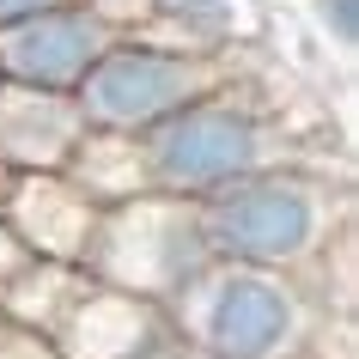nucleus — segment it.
Masks as SVG:
<instances>
[{
	"instance_id": "1",
	"label": "nucleus",
	"mask_w": 359,
	"mask_h": 359,
	"mask_svg": "<svg viewBox=\"0 0 359 359\" xmlns=\"http://www.w3.org/2000/svg\"><path fill=\"white\" fill-rule=\"evenodd\" d=\"M256 165V128L238 110H170L152 134V177L170 189H226Z\"/></svg>"
},
{
	"instance_id": "2",
	"label": "nucleus",
	"mask_w": 359,
	"mask_h": 359,
	"mask_svg": "<svg viewBox=\"0 0 359 359\" xmlns=\"http://www.w3.org/2000/svg\"><path fill=\"white\" fill-rule=\"evenodd\" d=\"M311 231H317V208L292 183H244L213 213V238L244 262H286L311 244Z\"/></svg>"
},
{
	"instance_id": "3",
	"label": "nucleus",
	"mask_w": 359,
	"mask_h": 359,
	"mask_svg": "<svg viewBox=\"0 0 359 359\" xmlns=\"http://www.w3.org/2000/svg\"><path fill=\"white\" fill-rule=\"evenodd\" d=\"M183 97H189V67L170 61V55H147V49L97 61L92 79H86L92 116L122 122V128H134V122H165L170 110H183Z\"/></svg>"
},
{
	"instance_id": "4",
	"label": "nucleus",
	"mask_w": 359,
	"mask_h": 359,
	"mask_svg": "<svg viewBox=\"0 0 359 359\" xmlns=\"http://www.w3.org/2000/svg\"><path fill=\"white\" fill-rule=\"evenodd\" d=\"M97 55V37L92 25L79 19V13H43V19H25L6 31L0 43V61H6V74L31 86V92H67L86 79Z\"/></svg>"
},
{
	"instance_id": "5",
	"label": "nucleus",
	"mask_w": 359,
	"mask_h": 359,
	"mask_svg": "<svg viewBox=\"0 0 359 359\" xmlns=\"http://www.w3.org/2000/svg\"><path fill=\"white\" fill-rule=\"evenodd\" d=\"M292 329V304L274 280L256 274H231L208 304V341L219 359H262L280 347V335Z\"/></svg>"
},
{
	"instance_id": "6",
	"label": "nucleus",
	"mask_w": 359,
	"mask_h": 359,
	"mask_svg": "<svg viewBox=\"0 0 359 359\" xmlns=\"http://www.w3.org/2000/svg\"><path fill=\"white\" fill-rule=\"evenodd\" d=\"M31 92V86H25ZM67 134H74V116L55 104V92H37V104L25 97V104H0V147L25 158V165H49L61 158L67 147Z\"/></svg>"
},
{
	"instance_id": "7",
	"label": "nucleus",
	"mask_w": 359,
	"mask_h": 359,
	"mask_svg": "<svg viewBox=\"0 0 359 359\" xmlns=\"http://www.w3.org/2000/svg\"><path fill=\"white\" fill-rule=\"evenodd\" d=\"M37 195H25L19 201V219L25 231H31V244L43 250H74L79 238H86V226H92V213H79L74 195H61L55 183H31Z\"/></svg>"
},
{
	"instance_id": "8",
	"label": "nucleus",
	"mask_w": 359,
	"mask_h": 359,
	"mask_svg": "<svg viewBox=\"0 0 359 359\" xmlns=\"http://www.w3.org/2000/svg\"><path fill=\"white\" fill-rule=\"evenodd\" d=\"M43 0H0V19H25V13H37Z\"/></svg>"
}]
</instances>
